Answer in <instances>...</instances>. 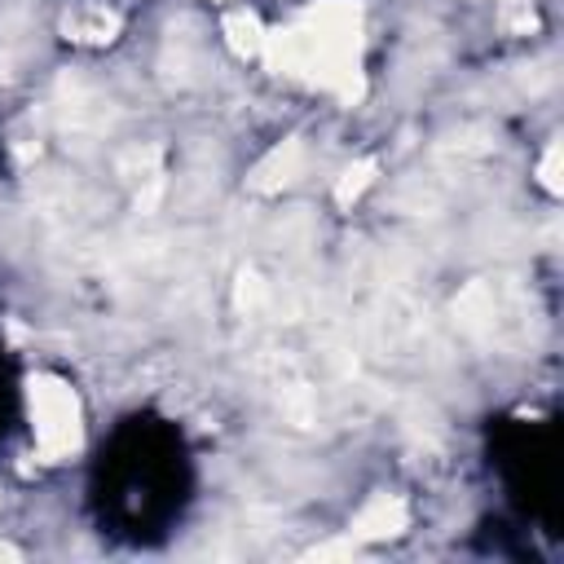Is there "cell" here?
Here are the masks:
<instances>
[{
	"instance_id": "1",
	"label": "cell",
	"mask_w": 564,
	"mask_h": 564,
	"mask_svg": "<svg viewBox=\"0 0 564 564\" xmlns=\"http://www.w3.org/2000/svg\"><path fill=\"white\" fill-rule=\"evenodd\" d=\"M273 66L304 70L335 88L339 97H357V9L348 0L317 4L295 31L264 35Z\"/></svg>"
},
{
	"instance_id": "4",
	"label": "cell",
	"mask_w": 564,
	"mask_h": 564,
	"mask_svg": "<svg viewBox=\"0 0 564 564\" xmlns=\"http://www.w3.org/2000/svg\"><path fill=\"white\" fill-rule=\"evenodd\" d=\"M225 31H229V44H234L238 53H256V48H264V31H260V22H256L251 13H234V18L225 22Z\"/></svg>"
},
{
	"instance_id": "6",
	"label": "cell",
	"mask_w": 564,
	"mask_h": 564,
	"mask_svg": "<svg viewBox=\"0 0 564 564\" xmlns=\"http://www.w3.org/2000/svg\"><path fill=\"white\" fill-rule=\"evenodd\" d=\"M555 159H560V145H551V154H546V163H542V181L555 189Z\"/></svg>"
},
{
	"instance_id": "5",
	"label": "cell",
	"mask_w": 564,
	"mask_h": 564,
	"mask_svg": "<svg viewBox=\"0 0 564 564\" xmlns=\"http://www.w3.org/2000/svg\"><path fill=\"white\" fill-rule=\"evenodd\" d=\"M370 172H375V167H370V163H361V167H357V172H352V167H348V172H344V176H348V181H344V185H339V198H344V203H348V198H352V194H357V189H361V185H366V176H370Z\"/></svg>"
},
{
	"instance_id": "2",
	"label": "cell",
	"mask_w": 564,
	"mask_h": 564,
	"mask_svg": "<svg viewBox=\"0 0 564 564\" xmlns=\"http://www.w3.org/2000/svg\"><path fill=\"white\" fill-rule=\"evenodd\" d=\"M31 414H35V441L48 458L75 449L79 441V405L66 383L57 379H35L31 383Z\"/></svg>"
},
{
	"instance_id": "3",
	"label": "cell",
	"mask_w": 564,
	"mask_h": 564,
	"mask_svg": "<svg viewBox=\"0 0 564 564\" xmlns=\"http://www.w3.org/2000/svg\"><path fill=\"white\" fill-rule=\"evenodd\" d=\"M401 529H405V502H401V498H388V494L370 498V502L357 511V520H352V538H366V542L392 538V533H401Z\"/></svg>"
}]
</instances>
